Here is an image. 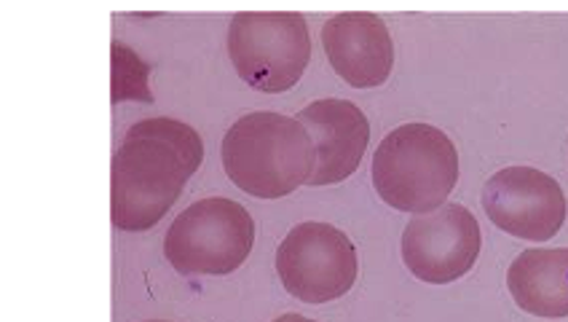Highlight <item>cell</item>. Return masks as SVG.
Instances as JSON below:
<instances>
[{
	"mask_svg": "<svg viewBox=\"0 0 568 322\" xmlns=\"http://www.w3.org/2000/svg\"><path fill=\"white\" fill-rule=\"evenodd\" d=\"M204 159L199 132L159 115L129 127L111 164V221L121 231L153 229Z\"/></svg>",
	"mask_w": 568,
	"mask_h": 322,
	"instance_id": "cell-1",
	"label": "cell"
},
{
	"mask_svg": "<svg viewBox=\"0 0 568 322\" xmlns=\"http://www.w3.org/2000/svg\"><path fill=\"white\" fill-rule=\"evenodd\" d=\"M221 157L231 183L257 199L290 197L316 170L312 134L298 119L274 111H255L234 121L223 138Z\"/></svg>",
	"mask_w": 568,
	"mask_h": 322,
	"instance_id": "cell-2",
	"label": "cell"
},
{
	"mask_svg": "<svg viewBox=\"0 0 568 322\" xmlns=\"http://www.w3.org/2000/svg\"><path fill=\"white\" fill-rule=\"evenodd\" d=\"M458 183V151L443 129L403 124L373 157V185L389 208L410 215L440 210Z\"/></svg>",
	"mask_w": 568,
	"mask_h": 322,
	"instance_id": "cell-3",
	"label": "cell"
},
{
	"mask_svg": "<svg viewBox=\"0 0 568 322\" xmlns=\"http://www.w3.org/2000/svg\"><path fill=\"white\" fill-rule=\"evenodd\" d=\"M229 57L247 87L287 92L312 60L306 19L298 11H239L229 28Z\"/></svg>",
	"mask_w": 568,
	"mask_h": 322,
	"instance_id": "cell-4",
	"label": "cell"
},
{
	"mask_svg": "<svg viewBox=\"0 0 568 322\" xmlns=\"http://www.w3.org/2000/svg\"><path fill=\"white\" fill-rule=\"evenodd\" d=\"M255 244V221L234 199L210 197L180 212L166 231L164 255L183 276L231 274Z\"/></svg>",
	"mask_w": 568,
	"mask_h": 322,
	"instance_id": "cell-5",
	"label": "cell"
},
{
	"mask_svg": "<svg viewBox=\"0 0 568 322\" xmlns=\"http://www.w3.org/2000/svg\"><path fill=\"white\" fill-rule=\"evenodd\" d=\"M357 272V248L331 223H298L276 248V274L284 290L303 304L341 299L354 288Z\"/></svg>",
	"mask_w": 568,
	"mask_h": 322,
	"instance_id": "cell-6",
	"label": "cell"
},
{
	"mask_svg": "<svg viewBox=\"0 0 568 322\" xmlns=\"http://www.w3.org/2000/svg\"><path fill=\"white\" fill-rule=\"evenodd\" d=\"M483 210L509 237L547 242L566 223V193L558 180L534 167H505L483 185Z\"/></svg>",
	"mask_w": 568,
	"mask_h": 322,
	"instance_id": "cell-7",
	"label": "cell"
},
{
	"mask_svg": "<svg viewBox=\"0 0 568 322\" xmlns=\"http://www.w3.org/2000/svg\"><path fill=\"white\" fill-rule=\"evenodd\" d=\"M480 225L464 204L413 215L403 231V261L413 276L429 285L462 280L480 255Z\"/></svg>",
	"mask_w": 568,
	"mask_h": 322,
	"instance_id": "cell-8",
	"label": "cell"
},
{
	"mask_svg": "<svg viewBox=\"0 0 568 322\" xmlns=\"http://www.w3.org/2000/svg\"><path fill=\"white\" fill-rule=\"evenodd\" d=\"M322 49L335 73L354 89H376L395 68L389 28L371 11H341L322 24Z\"/></svg>",
	"mask_w": 568,
	"mask_h": 322,
	"instance_id": "cell-9",
	"label": "cell"
},
{
	"mask_svg": "<svg viewBox=\"0 0 568 322\" xmlns=\"http://www.w3.org/2000/svg\"><path fill=\"white\" fill-rule=\"evenodd\" d=\"M312 134L316 148V170L306 185L344 183L363 164L371 143V121L363 108L348 100H316L295 115Z\"/></svg>",
	"mask_w": 568,
	"mask_h": 322,
	"instance_id": "cell-10",
	"label": "cell"
},
{
	"mask_svg": "<svg viewBox=\"0 0 568 322\" xmlns=\"http://www.w3.org/2000/svg\"><path fill=\"white\" fill-rule=\"evenodd\" d=\"M507 288L523 312L568 318V248L520 253L507 272Z\"/></svg>",
	"mask_w": 568,
	"mask_h": 322,
	"instance_id": "cell-11",
	"label": "cell"
},
{
	"mask_svg": "<svg viewBox=\"0 0 568 322\" xmlns=\"http://www.w3.org/2000/svg\"><path fill=\"white\" fill-rule=\"evenodd\" d=\"M111 57H113V81H111L113 105H119V102L124 100L153 102L151 89H148V73H151V64L142 62L140 57L121 41H113Z\"/></svg>",
	"mask_w": 568,
	"mask_h": 322,
	"instance_id": "cell-12",
	"label": "cell"
},
{
	"mask_svg": "<svg viewBox=\"0 0 568 322\" xmlns=\"http://www.w3.org/2000/svg\"><path fill=\"white\" fill-rule=\"evenodd\" d=\"M274 322H316V320L303 318V314H282V318H276Z\"/></svg>",
	"mask_w": 568,
	"mask_h": 322,
	"instance_id": "cell-13",
	"label": "cell"
},
{
	"mask_svg": "<svg viewBox=\"0 0 568 322\" xmlns=\"http://www.w3.org/2000/svg\"><path fill=\"white\" fill-rule=\"evenodd\" d=\"M151 322H164V320H151Z\"/></svg>",
	"mask_w": 568,
	"mask_h": 322,
	"instance_id": "cell-14",
	"label": "cell"
}]
</instances>
